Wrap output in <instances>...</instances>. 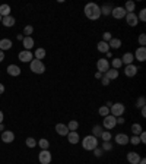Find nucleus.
Returning <instances> with one entry per match:
<instances>
[{
    "label": "nucleus",
    "mask_w": 146,
    "mask_h": 164,
    "mask_svg": "<svg viewBox=\"0 0 146 164\" xmlns=\"http://www.w3.org/2000/svg\"><path fill=\"white\" fill-rule=\"evenodd\" d=\"M101 82H102V85H104V87H107V85L110 84V79L107 78L105 75H104V76H102V79H101Z\"/></svg>",
    "instance_id": "obj_45"
},
{
    "label": "nucleus",
    "mask_w": 146,
    "mask_h": 164,
    "mask_svg": "<svg viewBox=\"0 0 146 164\" xmlns=\"http://www.w3.org/2000/svg\"><path fill=\"white\" fill-rule=\"evenodd\" d=\"M101 133H102V128H101L99 125H97V126L94 128V136L98 138V136H101Z\"/></svg>",
    "instance_id": "obj_35"
},
{
    "label": "nucleus",
    "mask_w": 146,
    "mask_h": 164,
    "mask_svg": "<svg viewBox=\"0 0 146 164\" xmlns=\"http://www.w3.org/2000/svg\"><path fill=\"white\" fill-rule=\"evenodd\" d=\"M98 51H101V53H108V51H110L108 43H105V41H99V43H98Z\"/></svg>",
    "instance_id": "obj_22"
},
{
    "label": "nucleus",
    "mask_w": 146,
    "mask_h": 164,
    "mask_svg": "<svg viewBox=\"0 0 146 164\" xmlns=\"http://www.w3.org/2000/svg\"><path fill=\"white\" fill-rule=\"evenodd\" d=\"M9 13H10V6L9 5H2L0 6V16L2 18L9 16Z\"/></svg>",
    "instance_id": "obj_26"
},
{
    "label": "nucleus",
    "mask_w": 146,
    "mask_h": 164,
    "mask_svg": "<svg viewBox=\"0 0 146 164\" xmlns=\"http://www.w3.org/2000/svg\"><path fill=\"white\" fill-rule=\"evenodd\" d=\"M19 60L21 62H24V63H31L32 62V53L31 51H28V50H24V51H21L19 53Z\"/></svg>",
    "instance_id": "obj_8"
},
{
    "label": "nucleus",
    "mask_w": 146,
    "mask_h": 164,
    "mask_svg": "<svg viewBox=\"0 0 146 164\" xmlns=\"http://www.w3.org/2000/svg\"><path fill=\"white\" fill-rule=\"evenodd\" d=\"M12 49V41L9 40V38H3V40H0V50L2 51H5V50H10Z\"/></svg>",
    "instance_id": "obj_20"
},
{
    "label": "nucleus",
    "mask_w": 146,
    "mask_h": 164,
    "mask_svg": "<svg viewBox=\"0 0 146 164\" xmlns=\"http://www.w3.org/2000/svg\"><path fill=\"white\" fill-rule=\"evenodd\" d=\"M78 128H79V123L76 122V120H72V122H69V125H67V129H69V132H76Z\"/></svg>",
    "instance_id": "obj_29"
},
{
    "label": "nucleus",
    "mask_w": 146,
    "mask_h": 164,
    "mask_svg": "<svg viewBox=\"0 0 146 164\" xmlns=\"http://www.w3.org/2000/svg\"><path fill=\"white\" fill-rule=\"evenodd\" d=\"M139 44H140L142 47H145V44H146V35L145 34H140V37H139Z\"/></svg>",
    "instance_id": "obj_41"
},
{
    "label": "nucleus",
    "mask_w": 146,
    "mask_h": 164,
    "mask_svg": "<svg viewBox=\"0 0 146 164\" xmlns=\"http://www.w3.org/2000/svg\"><path fill=\"white\" fill-rule=\"evenodd\" d=\"M16 38H18V40H19V41H21V40H24V35H21V34H19V35H18Z\"/></svg>",
    "instance_id": "obj_55"
},
{
    "label": "nucleus",
    "mask_w": 146,
    "mask_h": 164,
    "mask_svg": "<svg viewBox=\"0 0 146 164\" xmlns=\"http://www.w3.org/2000/svg\"><path fill=\"white\" fill-rule=\"evenodd\" d=\"M127 160H129V163L130 164H138L139 161H140V155H139L138 152H129L127 154Z\"/></svg>",
    "instance_id": "obj_18"
},
{
    "label": "nucleus",
    "mask_w": 146,
    "mask_h": 164,
    "mask_svg": "<svg viewBox=\"0 0 146 164\" xmlns=\"http://www.w3.org/2000/svg\"><path fill=\"white\" fill-rule=\"evenodd\" d=\"M45 54H47V53H45V50H44V49H37V50H35V53H34V56H35L37 60L44 59V57H45Z\"/></svg>",
    "instance_id": "obj_27"
},
{
    "label": "nucleus",
    "mask_w": 146,
    "mask_h": 164,
    "mask_svg": "<svg viewBox=\"0 0 146 164\" xmlns=\"http://www.w3.org/2000/svg\"><path fill=\"white\" fill-rule=\"evenodd\" d=\"M37 145V141L34 139V138H26V147L28 148H34Z\"/></svg>",
    "instance_id": "obj_36"
},
{
    "label": "nucleus",
    "mask_w": 146,
    "mask_h": 164,
    "mask_svg": "<svg viewBox=\"0 0 146 164\" xmlns=\"http://www.w3.org/2000/svg\"><path fill=\"white\" fill-rule=\"evenodd\" d=\"M56 132L58 133V135H61V136H67L69 129H67V126L63 125V123H57L56 125Z\"/></svg>",
    "instance_id": "obj_15"
},
{
    "label": "nucleus",
    "mask_w": 146,
    "mask_h": 164,
    "mask_svg": "<svg viewBox=\"0 0 146 164\" xmlns=\"http://www.w3.org/2000/svg\"><path fill=\"white\" fill-rule=\"evenodd\" d=\"M0 131H3V125L2 123H0Z\"/></svg>",
    "instance_id": "obj_56"
},
{
    "label": "nucleus",
    "mask_w": 146,
    "mask_h": 164,
    "mask_svg": "<svg viewBox=\"0 0 146 164\" xmlns=\"http://www.w3.org/2000/svg\"><path fill=\"white\" fill-rule=\"evenodd\" d=\"M82 147L85 148V149H88V151H94L98 147V139L94 135H88L82 141Z\"/></svg>",
    "instance_id": "obj_2"
},
{
    "label": "nucleus",
    "mask_w": 146,
    "mask_h": 164,
    "mask_svg": "<svg viewBox=\"0 0 146 164\" xmlns=\"http://www.w3.org/2000/svg\"><path fill=\"white\" fill-rule=\"evenodd\" d=\"M3 92H5V85L0 84V94H3Z\"/></svg>",
    "instance_id": "obj_49"
},
{
    "label": "nucleus",
    "mask_w": 146,
    "mask_h": 164,
    "mask_svg": "<svg viewBox=\"0 0 146 164\" xmlns=\"http://www.w3.org/2000/svg\"><path fill=\"white\" fill-rule=\"evenodd\" d=\"M114 141H115L118 145H126V144H129V136H127L126 133H117L115 138H114Z\"/></svg>",
    "instance_id": "obj_12"
},
{
    "label": "nucleus",
    "mask_w": 146,
    "mask_h": 164,
    "mask_svg": "<svg viewBox=\"0 0 146 164\" xmlns=\"http://www.w3.org/2000/svg\"><path fill=\"white\" fill-rule=\"evenodd\" d=\"M111 65H113V69H120L123 66V63H121V59H113V62H111Z\"/></svg>",
    "instance_id": "obj_31"
},
{
    "label": "nucleus",
    "mask_w": 146,
    "mask_h": 164,
    "mask_svg": "<svg viewBox=\"0 0 146 164\" xmlns=\"http://www.w3.org/2000/svg\"><path fill=\"white\" fill-rule=\"evenodd\" d=\"M38 145H40L41 147V149H48V147H50V142L47 139H44V138H42V139H40L38 141Z\"/></svg>",
    "instance_id": "obj_32"
},
{
    "label": "nucleus",
    "mask_w": 146,
    "mask_h": 164,
    "mask_svg": "<svg viewBox=\"0 0 146 164\" xmlns=\"http://www.w3.org/2000/svg\"><path fill=\"white\" fill-rule=\"evenodd\" d=\"M136 73H138V67H136L134 65H127L126 66V69H124V75H126V76L131 78V76H134Z\"/></svg>",
    "instance_id": "obj_14"
},
{
    "label": "nucleus",
    "mask_w": 146,
    "mask_h": 164,
    "mask_svg": "<svg viewBox=\"0 0 146 164\" xmlns=\"http://www.w3.org/2000/svg\"><path fill=\"white\" fill-rule=\"evenodd\" d=\"M111 10H113V9L110 8V6H102V9H101V13H102V15H111Z\"/></svg>",
    "instance_id": "obj_37"
},
{
    "label": "nucleus",
    "mask_w": 146,
    "mask_h": 164,
    "mask_svg": "<svg viewBox=\"0 0 146 164\" xmlns=\"http://www.w3.org/2000/svg\"><path fill=\"white\" fill-rule=\"evenodd\" d=\"M142 116H143V117L146 116V108L145 107H142Z\"/></svg>",
    "instance_id": "obj_51"
},
{
    "label": "nucleus",
    "mask_w": 146,
    "mask_h": 164,
    "mask_svg": "<svg viewBox=\"0 0 146 164\" xmlns=\"http://www.w3.org/2000/svg\"><path fill=\"white\" fill-rule=\"evenodd\" d=\"M101 138H102V141H110L111 139V133L107 131V132H102L101 133Z\"/></svg>",
    "instance_id": "obj_39"
},
{
    "label": "nucleus",
    "mask_w": 146,
    "mask_h": 164,
    "mask_svg": "<svg viewBox=\"0 0 146 164\" xmlns=\"http://www.w3.org/2000/svg\"><path fill=\"white\" fill-rule=\"evenodd\" d=\"M8 73L10 75V76H19V75H21V67H18L16 65H9Z\"/></svg>",
    "instance_id": "obj_16"
},
{
    "label": "nucleus",
    "mask_w": 146,
    "mask_h": 164,
    "mask_svg": "<svg viewBox=\"0 0 146 164\" xmlns=\"http://www.w3.org/2000/svg\"><path fill=\"white\" fill-rule=\"evenodd\" d=\"M97 67H98V72L105 73L107 70H110V62L107 59H99L97 62Z\"/></svg>",
    "instance_id": "obj_7"
},
{
    "label": "nucleus",
    "mask_w": 146,
    "mask_h": 164,
    "mask_svg": "<svg viewBox=\"0 0 146 164\" xmlns=\"http://www.w3.org/2000/svg\"><path fill=\"white\" fill-rule=\"evenodd\" d=\"M117 123H120V125L124 123V119H123V117H118V119H117Z\"/></svg>",
    "instance_id": "obj_50"
},
{
    "label": "nucleus",
    "mask_w": 146,
    "mask_h": 164,
    "mask_svg": "<svg viewBox=\"0 0 146 164\" xmlns=\"http://www.w3.org/2000/svg\"><path fill=\"white\" fill-rule=\"evenodd\" d=\"M83 12H85L86 18L91 19V21H97L98 18L101 16V8L98 5H95V3H88L85 6V10Z\"/></svg>",
    "instance_id": "obj_1"
},
{
    "label": "nucleus",
    "mask_w": 146,
    "mask_h": 164,
    "mask_svg": "<svg viewBox=\"0 0 146 164\" xmlns=\"http://www.w3.org/2000/svg\"><path fill=\"white\" fill-rule=\"evenodd\" d=\"M2 22H3V25H5V26H13V25H15V18L9 15V16L2 18Z\"/></svg>",
    "instance_id": "obj_23"
},
{
    "label": "nucleus",
    "mask_w": 146,
    "mask_h": 164,
    "mask_svg": "<svg viewBox=\"0 0 146 164\" xmlns=\"http://www.w3.org/2000/svg\"><path fill=\"white\" fill-rule=\"evenodd\" d=\"M129 142H131L133 145H138V144H140V139H139V136H136V135H134L131 139H129Z\"/></svg>",
    "instance_id": "obj_43"
},
{
    "label": "nucleus",
    "mask_w": 146,
    "mask_h": 164,
    "mask_svg": "<svg viewBox=\"0 0 146 164\" xmlns=\"http://www.w3.org/2000/svg\"><path fill=\"white\" fill-rule=\"evenodd\" d=\"M101 76H102V73H101V72H97V75H95V78H98V79H99Z\"/></svg>",
    "instance_id": "obj_53"
},
{
    "label": "nucleus",
    "mask_w": 146,
    "mask_h": 164,
    "mask_svg": "<svg viewBox=\"0 0 146 164\" xmlns=\"http://www.w3.org/2000/svg\"><path fill=\"white\" fill-rule=\"evenodd\" d=\"M3 122V111H2V110H0V123Z\"/></svg>",
    "instance_id": "obj_54"
},
{
    "label": "nucleus",
    "mask_w": 146,
    "mask_h": 164,
    "mask_svg": "<svg viewBox=\"0 0 146 164\" xmlns=\"http://www.w3.org/2000/svg\"><path fill=\"white\" fill-rule=\"evenodd\" d=\"M138 164H146V160L145 158H140V161H139Z\"/></svg>",
    "instance_id": "obj_52"
},
{
    "label": "nucleus",
    "mask_w": 146,
    "mask_h": 164,
    "mask_svg": "<svg viewBox=\"0 0 146 164\" xmlns=\"http://www.w3.org/2000/svg\"><path fill=\"white\" fill-rule=\"evenodd\" d=\"M124 110H126V107H124V104H121V103H114L113 106H111V108H110L111 116H114V117H120V116L124 113Z\"/></svg>",
    "instance_id": "obj_4"
},
{
    "label": "nucleus",
    "mask_w": 146,
    "mask_h": 164,
    "mask_svg": "<svg viewBox=\"0 0 146 164\" xmlns=\"http://www.w3.org/2000/svg\"><path fill=\"white\" fill-rule=\"evenodd\" d=\"M108 46H110V49H120L121 47V41L118 38H111L108 41Z\"/></svg>",
    "instance_id": "obj_24"
},
{
    "label": "nucleus",
    "mask_w": 146,
    "mask_h": 164,
    "mask_svg": "<svg viewBox=\"0 0 146 164\" xmlns=\"http://www.w3.org/2000/svg\"><path fill=\"white\" fill-rule=\"evenodd\" d=\"M104 75H105L110 81H111V79H117V78H118V70H117V69H111V70H107Z\"/></svg>",
    "instance_id": "obj_25"
},
{
    "label": "nucleus",
    "mask_w": 146,
    "mask_h": 164,
    "mask_svg": "<svg viewBox=\"0 0 146 164\" xmlns=\"http://www.w3.org/2000/svg\"><path fill=\"white\" fill-rule=\"evenodd\" d=\"M102 38H104L102 41H105V43H107V41L111 40L113 37H111V34H110V32H104V34H102Z\"/></svg>",
    "instance_id": "obj_44"
},
{
    "label": "nucleus",
    "mask_w": 146,
    "mask_h": 164,
    "mask_svg": "<svg viewBox=\"0 0 146 164\" xmlns=\"http://www.w3.org/2000/svg\"><path fill=\"white\" fill-rule=\"evenodd\" d=\"M134 2H131V0H129V2H126V8H124V10L127 12V13H131L133 10H134Z\"/></svg>",
    "instance_id": "obj_28"
},
{
    "label": "nucleus",
    "mask_w": 146,
    "mask_h": 164,
    "mask_svg": "<svg viewBox=\"0 0 146 164\" xmlns=\"http://www.w3.org/2000/svg\"><path fill=\"white\" fill-rule=\"evenodd\" d=\"M3 59H5V53H3V51L0 50V63L3 62Z\"/></svg>",
    "instance_id": "obj_48"
},
{
    "label": "nucleus",
    "mask_w": 146,
    "mask_h": 164,
    "mask_svg": "<svg viewBox=\"0 0 146 164\" xmlns=\"http://www.w3.org/2000/svg\"><path fill=\"white\" fill-rule=\"evenodd\" d=\"M0 22H2V16H0Z\"/></svg>",
    "instance_id": "obj_57"
},
{
    "label": "nucleus",
    "mask_w": 146,
    "mask_h": 164,
    "mask_svg": "<svg viewBox=\"0 0 146 164\" xmlns=\"http://www.w3.org/2000/svg\"><path fill=\"white\" fill-rule=\"evenodd\" d=\"M126 21H127V24L130 26H136L139 24V19H138V15L136 13H126Z\"/></svg>",
    "instance_id": "obj_10"
},
{
    "label": "nucleus",
    "mask_w": 146,
    "mask_h": 164,
    "mask_svg": "<svg viewBox=\"0 0 146 164\" xmlns=\"http://www.w3.org/2000/svg\"><path fill=\"white\" fill-rule=\"evenodd\" d=\"M131 132L138 136L139 133H142V126L139 125V123H134V125H131Z\"/></svg>",
    "instance_id": "obj_30"
},
{
    "label": "nucleus",
    "mask_w": 146,
    "mask_h": 164,
    "mask_svg": "<svg viewBox=\"0 0 146 164\" xmlns=\"http://www.w3.org/2000/svg\"><path fill=\"white\" fill-rule=\"evenodd\" d=\"M138 19H139V21H142V22H145V21H146V9H142V10H140Z\"/></svg>",
    "instance_id": "obj_38"
},
{
    "label": "nucleus",
    "mask_w": 146,
    "mask_h": 164,
    "mask_svg": "<svg viewBox=\"0 0 146 164\" xmlns=\"http://www.w3.org/2000/svg\"><path fill=\"white\" fill-rule=\"evenodd\" d=\"M22 43H24L25 50H28V51H29V50L34 47V38H32V37H24Z\"/></svg>",
    "instance_id": "obj_21"
},
{
    "label": "nucleus",
    "mask_w": 146,
    "mask_h": 164,
    "mask_svg": "<svg viewBox=\"0 0 146 164\" xmlns=\"http://www.w3.org/2000/svg\"><path fill=\"white\" fill-rule=\"evenodd\" d=\"M102 125H104V128L105 129H114L115 128V125H117V117H114V116L108 114L104 117V122H102Z\"/></svg>",
    "instance_id": "obj_5"
},
{
    "label": "nucleus",
    "mask_w": 146,
    "mask_h": 164,
    "mask_svg": "<svg viewBox=\"0 0 146 164\" xmlns=\"http://www.w3.org/2000/svg\"><path fill=\"white\" fill-rule=\"evenodd\" d=\"M67 141L70 142V144H78L81 138H79V133L78 132H69L67 133Z\"/></svg>",
    "instance_id": "obj_19"
},
{
    "label": "nucleus",
    "mask_w": 146,
    "mask_h": 164,
    "mask_svg": "<svg viewBox=\"0 0 146 164\" xmlns=\"http://www.w3.org/2000/svg\"><path fill=\"white\" fill-rule=\"evenodd\" d=\"M133 60H134V56L131 54V53H124L121 57V63H124V65H133Z\"/></svg>",
    "instance_id": "obj_17"
},
{
    "label": "nucleus",
    "mask_w": 146,
    "mask_h": 164,
    "mask_svg": "<svg viewBox=\"0 0 146 164\" xmlns=\"http://www.w3.org/2000/svg\"><path fill=\"white\" fill-rule=\"evenodd\" d=\"M145 104H146V100H145V97H140V98H138V103H136V106L138 107H145Z\"/></svg>",
    "instance_id": "obj_40"
},
{
    "label": "nucleus",
    "mask_w": 146,
    "mask_h": 164,
    "mask_svg": "<svg viewBox=\"0 0 146 164\" xmlns=\"http://www.w3.org/2000/svg\"><path fill=\"white\" fill-rule=\"evenodd\" d=\"M34 32V28L31 26V25H28V26H25L24 29V35L25 37H31V34Z\"/></svg>",
    "instance_id": "obj_34"
},
{
    "label": "nucleus",
    "mask_w": 146,
    "mask_h": 164,
    "mask_svg": "<svg viewBox=\"0 0 146 164\" xmlns=\"http://www.w3.org/2000/svg\"><path fill=\"white\" fill-rule=\"evenodd\" d=\"M133 56L138 59L139 62H145V60H146V49H145V47H139Z\"/></svg>",
    "instance_id": "obj_13"
},
{
    "label": "nucleus",
    "mask_w": 146,
    "mask_h": 164,
    "mask_svg": "<svg viewBox=\"0 0 146 164\" xmlns=\"http://www.w3.org/2000/svg\"><path fill=\"white\" fill-rule=\"evenodd\" d=\"M29 67H31V70H32L34 73H37V75L45 72V66H44V63H42V60L32 59V62L29 63Z\"/></svg>",
    "instance_id": "obj_3"
},
{
    "label": "nucleus",
    "mask_w": 146,
    "mask_h": 164,
    "mask_svg": "<svg viewBox=\"0 0 146 164\" xmlns=\"http://www.w3.org/2000/svg\"><path fill=\"white\" fill-rule=\"evenodd\" d=\"M111 15H113L115 19H121V18L126 16V10H124V8L118 6V8H114L113 10H111Z\"/></svg>",
    "instance_id": "obj_11"
},
{
    "label": "nucleus",
    "mask_w": 146,
    "mask_h": 164,
    "mask_svg": "<svg viewBox=\"0 0 146 164\" xmlns=\"http://www.w3.org/2000/svg\"><path fill=\"white\" fill-rule=\"evenodd\" d=\"M98 111H99V114H101V116H104V117H105V116L110 114V107L102 106V107H99V110H98Z\"/></svg>",
    "instance_id": "obj_33"
},
{
    "label": "nucleus",
    "mask_w": 146,
    "mask_h": 164,
    "mask_svg": "<svg viewBox=\"0 0 146 164\" xmlns=\"http://www.w3.org/2000/svg\"><path fill=\"white\" fill-rule=\"evenodd\" d=\"M38 160H40L41 164H50L51 163V154H50L48 149H41L40 155H38Z\"/></svg>",
    "instance_id": "obj_6"
},
{
    "label": "nucleus",
    "mask_w": 146,
    "mask_h": 164,
    "mask_svg": "<svg viewBox=\"0 0 146 164\" xmlns=\"http://www.w3.org/2000/svg\"><path fill=\"white\" fill-rule=\"evenodd\" d=\"M111 142L110 141H104V144H102V149H105V151H110L111 149Z\"/></svg>",
    "instance_id": "obj_42"
},
{
    "label": "nucleus",
    "mask_w": 146,
    "mask_h": 164,
    "mask_svg": "<svg viewBox=\"0 0 146 164\" xmlns=\"http://www.w3.org/2000/svg\"><path fill=\"white\" fill-rule=\"evenodd\" d=\"M139 139H140V142H142V144H145V142H146V133H145V132H142V133H140Z\"/></svg>",
    "instance_id": "obj_46"
},
{
    "label": "nucleus",
    "mask_w": 146,
    "mask_h": 164,
    "mask_svg": "<svg viewBox=\"0 0 146 164\" xmlns=\"http://www.w3.org/2000/svg\"><path fill=\"white\" fill-rule=\"evenodd\" d=\"M2 141L5 142V144H10V142H13L15 141V133L10 131H5L2 133Z\"/></svg>",
    "instance_id": "obj_9"
},
{
    "label": "nucleus",
    "mask_w": 146,
    "mask_h": 164,
    "mask_svg": "<svg viewBox=\"0 0 146 164\" xmlns=\"http://www.w3.org/2000/svg\"><path fill=\"white\" fill-rule=\"evenodd\" d=\"M94 151H95V155H97V157H101V155H102V149H99L98 147L95 148Z\"/></svg>",
    "instance_id": "obj_47"
}]
</instances>
